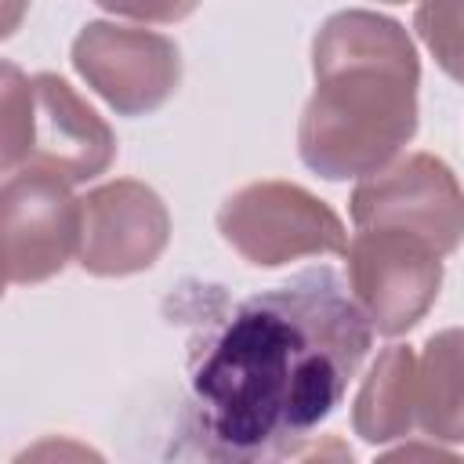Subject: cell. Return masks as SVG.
Instances as JSON below:
<instances>
[{"instance_id":"9a60e30c","label":"cell","mask_w":464,"mask_h":464,"mask_svg":"<svg viewBox=\"0 0 464 464\" xmlns=\"http://www.w3.org/2000/svg\"><path fill=\"white\" fill-rule=\"evenodd\" d=\"M272 464H355V453L348 450L344 439L319 435V439H304L301 446H294L290 453L276 457Z\"/></svg>"},{"instance_id":"4fadbf2b","label":"cell","mask_w":464,"mask_h":464,"mask_svg":"<svg viewBox=\"0 0 464 464\" xmlns=\"http://www.w3.org/2000/svg\"><path fill=\"white\" fill-rule=\"evenodd\" d=\"M460 18H464V11H457L453 18H450V25H442V4L435 7V4H428V7H420L417 11V29H420V36H424V44L439 54V62L446 65V72L450 76H457L460 69H457V58H460Z\"/></svg>"},{"instance_id":"ac0fdd59","label":"cell","mask_w":464,"mask_h":464,"mask_svg":"<svg viewBox=\"0 0 464 464\" xmlns=\"http://www.w3.org/2000/svg\"><path fill=\"white\" fill-rule=\"evenodd\" d=\"M0 297H4V279H0Z\"/></svg>"},{"instance_id":"7a4b0ae2","label":"cell","mask_w":464,"mask_h":464,"mask_svg":"<svg viewBox=\"0 0 464 464\" xmlns=\"http://www.w3.org/2000/svg\"><path fill=\"white\" fill-rule=\"evenodd\" d=\"M312 72L297 152L319 178H370L417 134L420 62L395 18L366 7L330 14L312 40Z\"/></svg>"},{"instance_id":"ba28073f","label":"cell","mask_w":464,"mask_h":464,"mask_svg":"<svg viewBox=\"0 0 464 464\" xmlns=\"http://www.w3.org/2000/svg\"><path fill=\"white\" fill-rule=\"evenodd\" d=\"M170 239V214L156 188L116 178L80 199L76 261L91 276H134L156 265Z\"/></svg>"},{"instance_id":"e0dca14e","label":"cell","mask_w":464,"mask_h":464,"mask_svg":"<svg viewBox=\"0 0 464 464\" xmlns=\"http://www.w3.org/2000/svg\"><path fill=\"white\" fill-rule=\"evenodd\" d=\"M25 4H0V40L4 36H11L18 25H22V18H25Z\"/></svg>"},{"instance_id":"2e32d148","label":"cell","mask_w":464,"mask_h":464,"mask_svg":"<svg viewBox=\"0 0 464 464\" xmlns=\"http://www.w3.org/2000/svg\"><path fill=\"white\" fill-rule=\"evenodd\" d=\"M377 464H464V460L457 453H446L428 442H402V446L388 450L384 457H377Z\"/></svg>"},{"instance_id":"277c9868","label":"cell","mask_w":464,"mask_h":464,"mask_svg":"<svg viewBox=\"0 0 464 464\" xmlns=\"http://www.w3.org/2000/svg\"><path fill=\"white\" fill-rule=\"evenodd\" d=\"M348 254V294L370 330L399 337L413 330L439 297L442 257L399 228H359Z\"/></svg>"},{"instance_id":"8fae6325","label":"cell","mask_w":464,"mask_h":464,"mask_svg":"<svg viewBox=\"0 0 464 464\" xmlns=\"http://www.w3.org/2000/svg\"><path fill=\"white\" fill-rule=\"evenodd\" d=\"M417 424L442 439L460 442V330H442L417 359Z\"/></svg>"},{"instance_id":"6da1fadb","label":"cell","mask_w":464,"mask_h":464,"mask_svg":"<svg viewBox=\"0 0 464 464\" xmlns=\"http://www.w3.org/2000/svg\"><path fill=\"white\" fill-rule=\"evenodd\" d=\"M373 330L326 265L203 319L185 431L207 464H272L341 406Z\"/></svg>"},{"instance_id":"5b68a950","label":"cell","mask_w":464,"mask_h":464,"mask_svg":"<svg viewBox=\"0 0 464 464\" xmlns=\"http://www.w3.org/2000/svg\"><path fill=\"white\" fill-rule=\"evenodd\" d=\"M352 221L359 228H399L424 239L439 257L460 243V185L457 174L431 152H410L352 192Z\"/></svg>"},{"instance_id":"9c48e42d","label":"cell","mask_w":464,"mask_h":464,"mask_svg":"<svg viewBox=\"0 0 464 464\" xmlns=\"http://www.w3.org/2000/svg\"><path fill=\"white\" fill-rule=\"evenodd\" d=\"M36 127L29 170H44L62 185H80L105 174L116 160L112 127L54 72L33 76Z\"/></svg>"},{"instance_id":"52a82bcc","label":"cell","mask_w":464,"mask_h":464,"mask_svg":"<svg viewBox=\"0 0 464 464\" xmlns=\"http://www.w3.org/2000/svg\"><path fill=\"white\" fill-rule=\"evenodd\" d=\"M80 199L44 170H22L0 185V279L44 283L76 254Z\"/></svg>"},{"instance_id":"3957f363","label":"cell","mask_w":464,"mask_h":464,"mask_svg":"<svg viewBox=\"0 0 464 464\" xmlns=\"http://www.w3.org/2000/svg\"><path fill=\"white\" fill-rule=\"evenodd\" d=\"M225 243L257 268H279L301 257L344 254V221L294 181H254L232 192L218 210Z\"/></svg>"},{"instance_id":"7c38bea8","label":"cell","mask_w":464,"mask_h":464,"mask_svg":"<svg viewBox=\"0 0 464 464\" xmlns=\"http://www.w3.org/2000/svg\"><path fill=\"white\" fill-rule=\"evenodd\" d=\"M33 127H36L33 80L14 62H0V178L18 167H29Z\"/></svg>"},{"instance_id":"5bb4252c","label":"cell","mask_w":464,"mask_h":464,"mask_svg":"<svg viewBox=\"0 0 464 464\" xmlns=\"http://www.w3.org/2000/svg\"><path fill=\"white\" fill-rule=\"evenodd\" d=\"M11 464H105V457L80 442V439H69V435H47V439H36L29 442Z\"/></svg>"},{"instance_id":"30bf717a","label":"cell","mask_w":464,"mask_h":464,"mask_svg":"<svg viewBox=\"0 0 464 464\" xmlns=\"http://www.w3.org/2000/svg\"><path fill=\"white\" fill-rule=\"evenodd\" d=\"M355 435L366 442H392L417 424V355L406 344H392L377 355L359 384L352 406Z\"/></svg>"},{"instance_id":"8992f818","label":"cell","mask_w":464,"mask_h":464,"mask_svg":"<svg viewBox=\"0 0 464 464\" xmlns=\"http://www.w3.org/2000/svg\"><path fill=\"white\" fill-rule=\"evenodd\" d=\"M72 65L120 116L156 112L181 80L178 44L123 22H87L72 40Z\"/></svg>"}]
</instances>
